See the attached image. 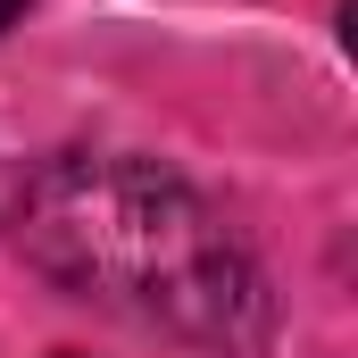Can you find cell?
I'll return each mask as SVG.
<instances>
[{
    "label": "cell",
    "instance_id": "cell-1",
    "mask_svg": "<svg viewBox=\"0 0 358 358\" xmlns=\"http://www.w3.org/2000/svg\"><path fill=\"white\" fill-rule=\"evenodd\" d=\"M25 250L59 275L76 300L125 308L142 325H167L183 342L242 350L267 325L259 275L234 250V234L142 159H50L25 192Z\"/></svg>",
    "mask_w": 358,
    "mask_h": 358
},
{
    "label": "cell",
    "instance_id": "cell-2",
    "mask_svg": "<svg viewBox=\"0 0 358 358\" xmlns=\"http://www.w3.org/2000/svg\"><path fill=\"white\" fill-rule=\"evenodd\" d=\"M17 17H25V0H0V25H17Z\"/></svg>",
    "mask_w": 358,
    "mask_h": 358
}]
</instances>
